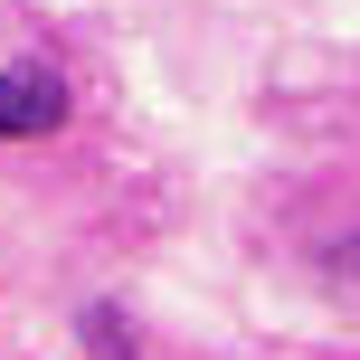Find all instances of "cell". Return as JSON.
Returning a JSON list of instances; mask_svg holds the SVG:
<instances>
[{
    "mask_svg": "<svg viewBox=\"0 0 360 360\" xmlns=\"http://www.w3.org/2000/svg\"><path fill=\"white\" fill-rule=\"evenodd\" d=\"M86 351H95V360H133V332H124L114 304H86Z\"/></svg>",
    "mask_w": 360,
    "mask_h": 360,
    "instance_id": "2",
    "label": "cell"
},
{
    "mask_svg": "<svg viewBox=\"0 0 360 360\" xmlns=\"http://www.w3.org/2000/svg\"><path fill=\"white\" fill-rule=\"evenodd\" d=\"M323 275H332L342 304H360V237H332V247H323Z\"/></svg>",
    "mask_w": 360,
    "mask_h": 360,
    "instance_id": "3",
    "label": "cell"
},
{
    "mask_svg": "<svg viewBox=\"0 0 360 360\" xmlns=\"http://www.w3.org/2000/svg\"><path fill=\"white\" fill-rule=\"evenodd\" d=\"M67 124V86L48 67H10L0 76V143H29V133H57Z\"/></svg>",
    "mask_w": 360,
    "mask_h": 360,
    "instance_id": "1",
    "label": "cell"
}]
</instances>
